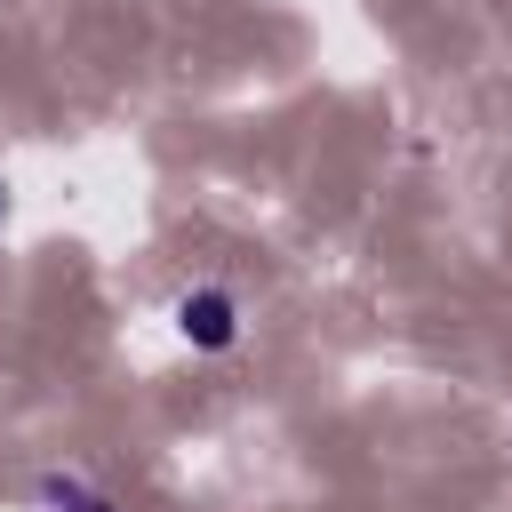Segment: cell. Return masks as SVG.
Segmentation results:
<instances>
[{
	"instance_id": "6da1fadb",
	"label": "cell",
	"mask_w": 512,
	"mask_h": 512,
	"mask_svg": "<svg viewBox=\"0 0 512 512\" xmlns=\"http://www.w3.org/2000/svg\"><path fill=\"white\" fill-rule=\"evenodd\" d=\"M168 328H176L192 352L224 360V352L240 344V296H232V288H216V280H192V288H176V304H168Z\"/></svg>"
},
{
	"instance_id": "7a4b0ae2",
	"label": "cell",
	"mask_w": 512,
	"mask_h": 512,
	"mask_svg": "<svg viewBox=\"0 0 512 512\" xmlns=\"http://www.w3.org/2000/svg\"><path fill=\"white\" fill-rule=\"evenodd\" d=\"M32 504H40V512H112V496H104L88 472H48Z\"/></svg>"
},
{
	"instance_id": "3957f363",
	"label": "cell",
	"mask_w": 512,
	"mask_h": 512,
	"mask_svg": "<svg viewBox=\"0 0 512 512\" xmlns=\"http://www.w3.org/2000/svg\"><path fill=\"white\" fill-rule=\"evenodd\" d=\"M8 208H16V200H8V176H0V232H8Z\"/></svg>"
}]
</instances>
